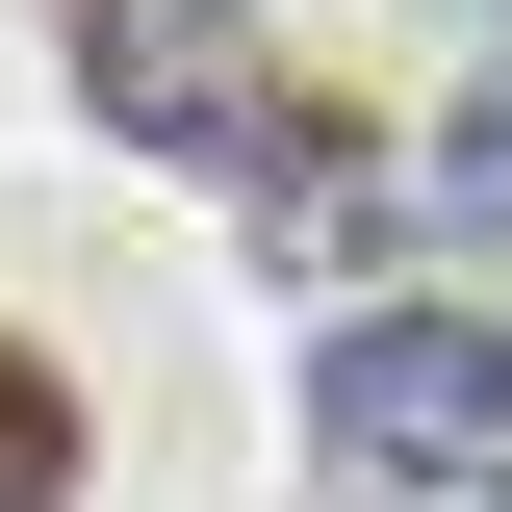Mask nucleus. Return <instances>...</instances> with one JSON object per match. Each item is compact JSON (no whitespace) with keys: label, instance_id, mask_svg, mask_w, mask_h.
<instances>
[{"label":"nucleus","instance_id":"423d86ee","mask_svg":"<svg viewBox=\"0 0 512 512\" xmlns=\"http://www.w3.org/2000/svg\"><path fill=\"white\" fill-rule=\"evenodd\" d=\"M487 436H512V308H487Z\"/></svg>","mask_w":512,"mask_h":512},{"label":"nucleus","instance_id":"0eeeda50","mask_svg":"<svg viewBox=\"0 0 512 512\" xmlns=\"http://www.w3.org/2000/svg\"><path fill=\"white\" fill-rule=\"evenodd\" d=\"M256 26H308V0H256Z\"/></svg>","mask_w":512,"mask_h":512},{"label":"nucleus","instance_id":"f257e3e1","mask_svg":"<svg viewBox=\"0 0 512 512\" xmlns=\"http://www.w3.org/2000/svg\"><path fill=\"white\" fill-rule=\"evenodd\" d=\"M52 77L103 154H180V180H231L256 103H282V26L256 0H52Z\"/></svg>","mask_w":512,"mask_h":512},{"label":"nucleus","instance_id":"39448f33","mask_svg":"<svg viewBox=\"0 0 512 512\" xmlns=\"http://www.w3.org/2000/svg\"><path fill=\"white\" fill-rule=\"evenodd\" d=\"M77 461H103L77 359H52V333H0V512H77Z\"/></svg>","mask_w":512,"mask_h":512},{"label":"nucleus","instance_id":"7ed1b4c3","mask_svg":"<svg viewBox=\"0 0 512 512\" xmlns=\"http://www.w3.org/2000/svg\"><path fill=\"white\" fill-rule=\"evenodd\" d=\"M231 205H256V256H282V282H359V256H410V154H384V128H333L308 77L256 103V154H231Z\"/></svg>","mask_w":512,"mask_h":512},{"label":"nucleus","instance_id":"20e7f679","mask_svg":"<svg viewBox=\"0 0 512 512\" xmlns=\"http://www.w3.org/2000/svg\"><path fill=\"white\" fill-rule=\"evenodd\" d=\"M410 231H512V26H487V77L410 128Z\"/></svg>","mask_w":512,"mask_h":512},{"label":"nucleus","instance_id":"f03ea898","mask_svg":"<svg viewBox=\"0 0 512 512\" xmlns=\"http://www.w3.org/2000/svg\"><path fill=\"white\" fill-rule=\"evenodd\" d=\"M308 436L359 461V487H461V461H487V308H333Z\"/></svg>","mask_w":512,"mask_h":512}]
</instances>
